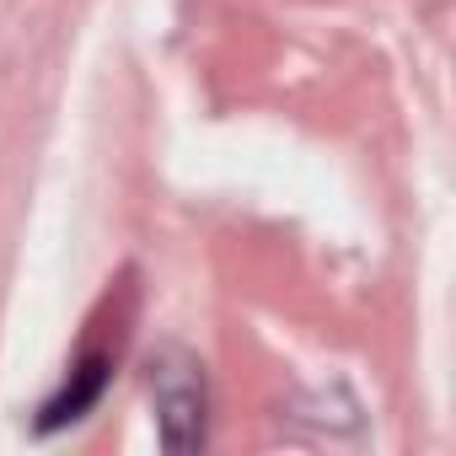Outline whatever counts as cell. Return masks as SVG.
<instances>
[{"label":"cell","instance_id":"1","mask_svg":"<svg viewBox=\"0 0 456 456\" xmlns=\"http://www.w3.org/2000/svg\"><path fill=\"white\" fill-rule=\"evenodd\" d=\"M151 392H156V424L167 451H199L204 445V370L193 354L167 349L151 360Z\"/></svg>","mask_w":456,"mask_h":456},{"label":"cell","instance_id":"2","mask_svg":"<svg viewBox=\"0 0 456 456\" xmlns=\"http://www.w3.org/2000/svg\"><path fill=\"white\" fill-rule=\"evenodd\" d=\"M102 387H108V354H86L70 376H65V387L44 403V413H38V429H60V424H76V419H86L92 408H97V397H102Z\"/></svg>","mask_w":456,"mask_h":456}]
</instances>
